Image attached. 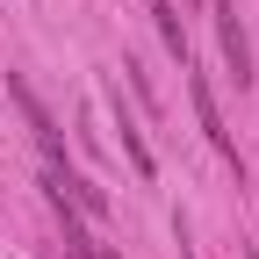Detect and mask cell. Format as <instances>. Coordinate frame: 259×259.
<instances>
[{"label": "cell", "mask_w": 259, "mask_h": 259, "mask_svg": "<svg viewBox=\"0 0 259 259\" xmlns=\"http://www.w3.org/2000/svg\"><path fill=\"white\" fill-rule=\"evenodd\" d=\"M180 8H187V0H180Z\"/></svg>", "instance_id": "cell-6"}, {"label": "cell", "mask_w": 259, "mask_h": 259, "mask_svg": "<svg viewBox=\"0 0 259 259\" xmlns=\"http://www.w3.org/2000/svg\"><path fill=\"white\" fill-rule=\"evenodd\" d=\"M187 94H194V115H202V137L216 144V158H223V166H238V137H231V130H223V108H216V87H209L202 72H194V79H187Z\"/></svg>", "instance_id": "cell-3"}, {"label": "cell", "mask_w": 259, "mask_h": 259, "mask_svg": "<svg viewBox=\"0 0 259 259\" xmlns=\"http://www.w3.org/2000/svg\"><path fill=\"white\" fill-rule=\"evenodd\" d=\"M252 259H259V252H252Z\"/></svg>", "instance_id": "cell-7"}, {"label": "cell", "mask_w": 259, "mask_h": 259, "mask_svg": "<svg viewBox=\"0 0 259 259\" xmlns=\"http://www.w3.org/2000/svg\"><path fill=\"white\" fill-rule=\"evenodd\" d=\"M8 101L22 108V122H29V137L44 144V158H65V144H58V122H51V108L36 101V87H29L22 72H8Z\"/></svg>", "instance_id": "cell-2"}, {"label": "cell", "mask_w": 259, "mask_h": 259, "mask_svg": "<svg viewBox=\"0 0 259 259\" xmlns=\"http://www.w3.org/2000/svg\"><path fill=\"white\" fill-rule=\"evenodd\" d=\"M144 8H151V22H158V36H166V51L187 65V29H180V8H173V0H144Z\"/></svg>", "instance_id": "cell-4"}, {"label": "cell", "mask_w": 259, "mask_h": 259, "mask_svg": "<svg viewBox=\"0 0 259 259\" xmlns=\"http://www.w3.org/2000/svg\"><path fill=\"white\" fill-rule=\"evenodd\" d=\"M122 158H130V166H137L144 180L158 173V166H151V144H144V130H137V122H130V115H122Z\"/></svg>", "instance_id": "cell-5"}, {"label": "cell", "mask_w": 259, "mask_h": 259, "mask_svg": "<svg viewBox=\"0 0 259 259\" xmlns=\"http://www.w3.org/2000/svg\"><path fill=\"white\" fill-rule=\"evenodd\" d=\"M44 187L58 194V202H72L79 216H94V223H101V216H108V194H101V187H94L87 173H72V166H65V158H44Z\"/></svg>", "instance_id": "cell-1"}]
</instances>
